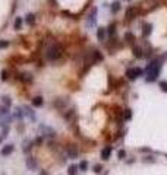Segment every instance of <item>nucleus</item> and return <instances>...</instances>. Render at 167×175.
Returning <instances> with one entry per match:
<instances>
[{"instance_id":"nucleus-6","label":"nucleus","mask_w":167,"mask_h":175,"mask_svg":"<svg viewBox=\"0 0 167 175\" xmlns=\"http://www.w3.org/2000/svg\"><path fill=\"white\" fill-rule=\"evenodd\" d=\"M136 15H138V9L136 7H129V9L126 10V21L131 22L132 19L136 18Z\"/></svg>"},{"instance_id":"nucleus-24","label":"nucleus","mask_w":167,"mask_h":175,"mask_svg":"<svg viewBox=\"0 0 167 175\" xmlns=\"http://www.w3.org/2000/svg\"><path fill=\"white\" fill-rule=\"evenodd\" d=\"M78 168H79L81 171H87V169H88V162H87V160H82Z\"/></svg>"},{"instance_id":"nucleus-28","label":"nucleus","mask_w":167,"mask_h":175,"mask_svg":"<svg viewBox=\"0 0 167 175\" xmlns=\"http://www.w3.org/2000/svg\"><path fill=\"white\" fill-rule=\"evenodd\" d=\"M9 79V72L7 70H3L2 72V80H7Z\"/></svg>"},{"instance_id":"nucleus-27","label":"nucleus","mask_w":167,"mask_h":175,"mask_svg":"<svg viewBox=\"0 0 167 175\" xmlns=\"http://www.w3.org/2000/svg\"><path fill=\"white\" fill-rule=\"evenodd\" d=\"M125 38L127 40V42H129V44H132V42H133V35H132V34H126V35H125Z\"/></svg>"},{"instance_id":"nucleus-10","label":"nucleus","mask_w":167,"mask_h":175,"mask_svg":"<svg viewBox=\"0 0 167 175\" xmlns=\"http://www.w3.org/2000/svg\"><path fill=\"white\" fill-rule=\"evenodd\" d=\"M31 104H32L35 108H40V107H43V104H44V99H43V96H35V98H32Z\"/></svg>"},{"instance_id":"nucleus-3","label":"nucleus","mask_w":167,"mask_h":175,"mask_svg":"<svg viewBox=\"0 0 167 175\" xmlns=\"http://www.w3.org/2000/svg\"><path fill=\"white\" fill-rule=\"evenodd\" d=\"M65 153L69 159H76L79 155V150H78V147H76L75 145H66L65 146Z\"/></svg>"},{"instance_id":"nucleus-9","label":"nucleus","mask_w":167,"mask_h":175,"mask_svg":"<svg viewBox=\"0 0 167 175\" xmlns=\"http://www.w3.org/2000/svg\"><path fill=\"white\" fill-rule=\"evenodd\" d=\"M13 145H6V146H3L2 147V150H0V155L2 156H7V155H10L12 152H13Z\"/></svg>"},{"instance_id":"nucleus-13","label":"nucleus","mask_w":167,"mask_h":175,"mask_svg":"<svg viewBox=\"0 0 167 175\" xmlns=\"http://www.w3.org/2000/svg\"><path fill=\"white\" fill-rule=\"evenodd\" d=\"M95 16H97V9L94 7V9L91 10V16L88 18V25H89V27H93V25H95Z\"/></svg>"},{"instance_id":"nucleus-12","label":"nucleus","mask_w":167,"mask_h":175,"mask_svg":"<svg viewBox=\"0 0 167 175\" xmlns=\"http://www.w3.org/2000/svg\"><path fill=\"white\" fill-rule=\"evenodd\" d=\"M142 28H144L142 29V36H144V38H147V36L151 34V31H152V25L151 23H144Z\"/></svg>"},{"instance_id":"nucleus-17","label":"nucleus","mask_w":167,"mask_h":175,"mask_svg":"<svg viewBox=\"0 0 167 175\" xmlns=\"http://www.w3.org/2000/svg\"><path fill=\"white\" fill-rule=\"evenodd\" d=\"M93 57H94V61H101L103 60V54L100 51H97V50L93 51Z\"/></svg>"},{"instance_id":"nucleus-21","label":"nucleus","mask_w":167,"mask_h":175,"mask_svg":"<svg viewBox=\"0 0 167 175\" xmlns=\"http://www.w3.org/2000/svg\"><path fill=\"white\" fill-rule=\"evenodd\" d=\"M123 118L125 120H131L132 118V111L131 109H125L123 111Z\"/></svg>"},{"instance_id":"nucleus-23","label":"nucleus","mask_w":167,"mask_h":175,"mask_svg":"<svg viewBox=\"0 0 167 175\" xmlns=\"http://www.w3.org/2000/svg\"><path fill=\"white\" fill-rule=\"evenodd\" d=\"M2 99H3V105L9 108V107H10V104H12V101H10V98H9V96H3Z\"/></svg>"},{"instance_id":"nucleus-32","label":"nucleus","mask_w":167,"mask_h":175,"mask_svg":"<svg viewBox=\"0 0 167 175\" xmlns=\"http://www.w3.org/2000/svg\"><path fill=\"white\" fill-rule=\"evenodd\" d=\"M160 88L164 92H167V82H160Z\"/></svg>"},{"instance_id":"nucleus-30","label":"nucleus","mask_w":167,"mask_h":175,"mask_svg":"<svg viewBox=\"0 0 167 175\" xmlns=\"http://www.w3.org/2000/svg\"><path fill=\"white\" fill-rule=\"evenodd\" d=\"M9 45V41H6V40H2V41H0V50H2V48H6Z\"/></svg>"},{"instance_id":"nucleus-16","label":"nucleus","mask_w":167,"mask_h":175,"mask_svg":"<svg viewBox=\"0 0 167 175\" xmlns=\"http://www.w3.org/2000/svg\"><path fill=\"white\" fill-rule=\"evenodd\" d=\"M78 165H70L68 168V175H76V172H78Z\"/></svg>"},{"instance_id":"nucleus-26","label":"nucleus","mask_w":167,"mask_h":175,"mask_svg":"<svg viewBox=\"0 0 167 175\" xmlns=\"http://www.w3.org/2000/svg\"><path fill=\"white\" fill-rule=\"evenodd\" d=\"M15 117H16V118H22V117H23V112H22V109H21V108H16Z\"/></svg>"},{"instance_id":"nucleus-8","label":"nucleus","mask_w":167,"mask_h":175,"mask_svg":"<svg viewBox=\"0 0 167 175\" xmlns=\"http://www.w3.org/2000/svg\"><path fill=\"white\" fill-rule=\"evenodd\" d=\"M111 152H113L111 146H106V147H103V149H101V158L104 159V160H107V159L110 158Z\"/></svg>"},{"instance_id":"nucleus-31","label":"nucleus","mask_w":167,"mask_h":175,"mask_svg":"<svg viewBox=\"0 0 167 175\" xmlns=\"http://www.w3.org/2000/svg\"><path fill=\"white\" fill-rule=\"evenodd\" d=\"M114 32H116V25L111 23L110 27H109V34H114Z\"/></svg>"},{"instance_id":"nucleus-20","label":"nucleus","mask_w":167,"mask_h":175,"mask_svg":"<svg viewBox=\"0 0 167 175\" xmlns=\"http://www.w3.org/2000/svg\"><path fill=\"white\" fill-rule=\"evenodd\" d=\"M119 9H120V3L119 2H113V5H111V12H113V13L119 12Z\"/></svg>"},{"instance_id":"nucleus-11","label":"nucleus","mask_w":167,"mask_h":175,"mask_svg":"<svg viewBox=\"0 0 167 175\" xmlns=\"http://www.w3.org/2000/svg\"><path fill=\"white\" fill-rule=\"evenodd\" d=\"M27 166H28L30 169H35V168H37V159H35L34 156H28V158H27Z\"/></svg>"},{"instance_id":"nucleus-5","label":"nucleus","mask_w":167,"mask_h":175,"mask_svg":"<svg viewBox=\"0 0 167 175\" xmlns=\"http://www.w3.org/2000/svg\"><path fill=\"white\" fill-rule=\"evenodd\" d=\"M68 104H69V98H56L53 101V107L57 109H65Z\"/></svg>"},{"instance_id":"nucleus-29","label":"nucleus","mask_w":167,"mask_h":175,"mask_svg":"<svg viewBox=\"0 0 167 175\" xmlns=\"http://www.w3.org/2000/svg\"><path fill=\"white\" fill-rule=\"evenodd\" d=\"M117 156H119V159H125V158H126V152L122 149V150H119V152H117Z\"/></svg>"},{"instance_id":"nucleus-14","label":"nucleus","mask_w":167,"mask_h":175,"mask_svg":"<svg viewBox=\"0 0 167 175\" xmlns=\"http://www.w3.org/2000/svg\"><path fill=\"white\" fill-rule=\"evenodd\" d=\"M97 38H98V41H104V38H106V29L104 28H100L97 31Z\"/></svg>"},{"instance_id":"nucleus-7","label":"nucleus","mask_w":167,"mask_h":175,"mask_svg":"<svg viewBox=\"0 0 167 175\" xmlns=\"http://www.w3.org/2000/svg\"><path fill=\"white\" fill-rule=\"evenodd\" d=\"M18 79L23 83H31L32 82V74L31 73H21V74H18Z\"/></svg>"},{"instance_id":"nucleus-1","label":"nucleus","mask_w":167,"mask_h":175,"mask_svg":"<svg viewBox=\"0 0 167 175\" xmlns=\"http://www.w3.org/2000/svg\"><path fill=\"white\" fill-rule=\"evenodd\" d=\"M62 56H63V47H62L60 42H53V44L47 48V51H46V57L50 61H56Z\"/></svg>"},{"instance_id":"nucleus-25","label":"nucleus","mask_w":167,"mask_h":175,"mask_svg":"<svg viewBox=\"0 0 167 175\" xmlns=\"http://www.w3.org/2000/svg\"><path fill=\"white\" fill-rule=\"evenodd\" d=\"M7 133H9V127H5V129H3V131H2V137H0V142H2V140L5 139V137L7 136Z\"/></svg>"},{"instance_id":"nucleus-15","label":"nucleus","mask_w":167,"mask_h":175,"mask_svg":"<svg viewBox=\"0 0 167 175\" xmlns=\"http://www.w3.org/2000/svg\"><path fill=\"white\" fill-rule=\"evenodd\" d=\"M132 51H133V56H135L136 58H141V57H142V50H141V47H133Z\"/></svg>"},{"instance_id":"nucleus-2","label":"nucleus","mask_w":167,"mask_h":175,"mask_svg":"<svg viewBox=\"0 0 167 175\" xmlns=\"http://www.w3.org/2000/svg\"><path fill=\"white\" fill-rule=\"evenodd\" d=\"M160 69H161V64L158 60H154L147 66V82H154L157 78H158V73H160Z\"/></svg>"},{"instance_id":"nucleus-18","label":"nucleus","mask_w":167,"mask_h":175,"mask_svg":"<svg viewBox=\"0 0 167 175\" xmlns=\"http://www.w3.org/2000/svg\"><path fill=\"white\" fill-rule=\"evenodd\" d=\"M25 21H27V23H28V25H34V22H35V16H34L32 13H28V15H27V18H25Z\"/></svg>"},{"instance_id":"nucleus-33","label":"nucleus","mask_w":167,"mask_h":175,"mask_svg":"<svg viewBox=\"0 0 167 175\" xmlns=\"http://www.w3.org/2000/svg\"><path fill=\"white\" fill-rule=\"evenodd\" d=\"M94 171H95L97 174H100V172L103 171V166H101V165H95V166H94Z\"/></svg>"},{"instance_id":"nucleus-4","label":"nucleus","mask_w":167,"mask_h":175,"mask_svg":"<svg viewBox=\"0 0 167 175\" xmlns=\"http://www.w3.org/2000/svg\"><path fill=\"white\" fill-rule=\"evenodd\" d=\"M141 74H142V70L138 69V67H132V69H127V70H126V78L129 79V80L138 79Z\"/></svg>"},{"instance_id":"nucleus-22","label":"nucleus","mask_w":167,"mask_h":175,"mask_svg":"<svg viewBox=\"0 0 167 175\" xmlns=\"http://www.w3.org/2000/svg\"><path fill=\"white\" fill-rule=\"evenodd\" d=\"M21 27H22V19H21V18H16V21H15V25H13V28H15L16 31H19V29H21Z\"/></svg>"},{"instance_id":"nucleus-19","label":"nucleus","mask_w":167,"mask_h":175,"mask_svg":"<svg viewBox=\"0 0 167 175\" xmlns=\"http://www.w3.org/2000/svg\"><path fill=\"white\" fill-rule=\"evenodd\" d=\"M73 117H75V109H69L65 114V120H68V121H70Z\"/></svg>"}]
</instances>
